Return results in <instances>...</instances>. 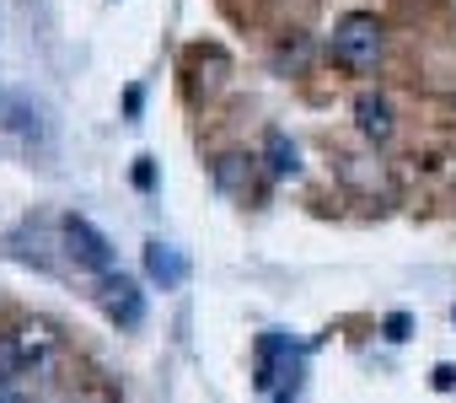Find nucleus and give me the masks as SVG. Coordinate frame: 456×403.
I'll list each match as a JSON object with an SVG mask.
<instances>
[{
    "instance_id": "obj_16",
    "label": "nucleus",
    "mask_w": 456,
    "mask_h": 403,
    "mask_svg": "<svg viewBox=\"0 0 456 403\" xmlns=\"http://www.w3.org/2000/svg\"><path fill=\"white\" fill-rule=\"evenodd\" d=\"M6 392H12V382H0V398H6Z\"/></svg>"
},
{
    "instance_id": "obj_14",
    "label": "nucleus",
    "mask_w": 456,
    "mask_h": 403,
    "mask_svg": "<svg viewBox=\"0 0 456 403\" xmlns=\"http://www.w3.org/2000/svg\"><path fill=\"white\" fill-rule=\"evenodd\" d=\"M435 387H456V366H435Z\"/></svg>"
},
{
    "instance_id": "obj_4",
    "label": "nucleus",
    "mask_w": 456,
    "mask_h": 403,
    "mask_svg": "<svg viewBox=\"0 0 456 403\" xmlns=\"http://www.w3.org/2000/svg\"><path fill=\"white\" fill-rule=\"evenodd\" d=\"M6 333H12V344H17V355H22V371H44V366L60 355V333H54L49 317H22V323L6 328Z\"/></svg>"
},
{
    "instance_id": "obj_13",
    "label": "nucleus",
    "mask_w": 456,
    "mask_h": 403,
    "mask_svg": "<svg viewBox=\"0 0 456 403\" xmlns=\"http://www.w3.org/2000/svg\"><path fill=\"white\" fill-rule=\"evenodd\" d=\"M387 339H408V317H403V312L387 317Z\"/></svg>"
},
{
    "instance_id": "obj_6",
    "label": "nucleus",
    "mask_w": 456,
    "mask_h": 403,
    "mask_svg": "<svg viewBox=\"0 0 456 403\" xmlns=\"http://www.w3.org/2000/svg\"><path fill=\"white\" fill-rule=\"evenodd\" d=\"M354 119H360V135L365 140H392V129H397V119H392V103L381 97V92H360L354 97Z\"/></svg>"
},
{
    "instance_id": "obj_1",
    "label": "nucleus",
    "mask_w": 456,
    "mask_h": 403,
    "mask_svg": "<svg viewBox=\"0 0 456 403\" xmlns=\"http://www.w3.org/2000/svg\"><path fill=\"white\" fill-rule=\"evenodd\" d=\"M328 54H333V65L349 70V76L376 70V60H381V22H376L370 12H349V17L333 28Z\"/></svg>"
},
{
    "instance_id": "obj_15",
    "label": "nucleus",
    "mask_w": 456,
    "mask_h": 403,
    "mask_svg": "<svg viewBox=\"0 0 456 403\" xmlns=\"http://www.w3.org/2000/svg\"><path fill=\"white\" fill-rule=\"evenodd\" d=\"M0 403H22V398H17V392H6V398H0Z\"/></svg>"
},
{
    "instance_id": "obj_7",
    "label": "nucleus",
    "mask_w": 456,
    "mask_h": 403,
    "mask_svg": "<svg viewBox=\"0 0 456 403\" xmlns=\"http://www.w3.org/2000/svg\"><path fill=\"white\" fill-rule=\"evenodd\" d=\"M145 275H151L161 291H177V285L188 280V259H183L172 243H151V248H145Z\"/></svg>"
},
{
    "instance_id": "obj_11",
    "label": "nucleus",
    "mask_w": 456,
    "mask_h": 403,
    "mask_svg": "<svg viewBox=\"0 0 456 403\" xmlns=\"http://www.w3.org/2000/svg\"><path fill=\"white\" fill-rule=\"evenodd\" d=\"M22 376V355L12 344V333H0V382H17Z\"/></svg>"
},
{
    "instance_id": "obj_3",
    "label": "nucleus",
    "mask_w": 456,
    "mask_h": 403,
    "mask_svg": "<svg viewBox=\"0 0 456 403\" xmlns=\"http://www.w3.org/2000/svg\"><path fill=\"white\" fill-rule=\"evenodd\" d=\"M60 243H65V253H70L81 269H92V275H113V243H108L92 221L65 216V221H60Z\"/></svg>"
},
{
    "instance_id": "obj_8",
    "label": "nucleus",
    "mask_w": 456,
    "mask_h": 403,
    "mask_svg": "<svg viewBox=\"0 0 456 403\" xmlns=\"http://www.w3.org/2000/svg\"><path fill=\"white\" fill-rule=\"evenodd\" d=\"M264 161H269L274 177H296V172H301V151L285 140V129H269V135H264Z\"/></svg>"
},
{
    "instance_id": "obj_5",
    "label": "nucleus",
    "mask_w": 456,
    "mask_h": 403,
    "mask_svg": "<svg viewBox=\"0 0 456 403\" xmlns=\"http://www.w3.org/2000/svg\"><path fill=\"white\" fill-rule=\"evenodd\" d=\"M97 301L118 328H134L145 317V296H140V285L129 275H97Z\"/></svg>"
},
{
    "instance_id": "obj_9",
    "label": "nucleus",
    "mask_w": 456,
    "mask_h": 403,
    "mask_svg": "<svg viewBox=\"0 0 456 403\" xmlns=\"http://www.w3.org/2000/svg\"><path fill=\"white\" fill-rule=\"evenodd\" d=\"M0 124L17 129V135H44V119L28 97H0Z\"/></svg>"
},
{
    "instance_id": "obj_2",
    "label": "nucleus",
    "mask_w": 456,
    "mask_h": 403,
    "mask_svg": "<svg viewBox=\"0 0 456 403\" xmlns=\"http://www.w3.org/2000/svg\"><path fill=\"white\" fill-rule=\"evenodd\" d=\"M258 392H269L274 403H296L301 387V350L290 333H264L258 339Z\"/></svg>"
},
{
    "instance_id": "obj_10",
    "label": "nucleus",
    "mask_w": 456,
    "mask_h": 403,
    "mask_svg": "<svg viewBox=\"0 0 456 403\" xmlns=\"http://www.w3.org/2000/svg\"><path fill=\"white\" fill-rule=\"evenodd\" d=\"M215 177H220V188L248 193V188H253V161H248V156H220V161H215Z\"/></svg>"
},
{
    "instance_id": "obj_12",
    "label": "nucleus",
    "mask_w": 456,
    "mask_h": 403,
    "mask_svg": "<svg viewBox=\"0 0 456 403\" xmlns=\"http://www.w3.org/2000/svg\"><path fill=\"white\" fill-rule=\"evenodd\" d=\"M134 183H140V188H151V183H156V167H151V156H140V161H134Z\"/></svg>"
}]
</instances>
